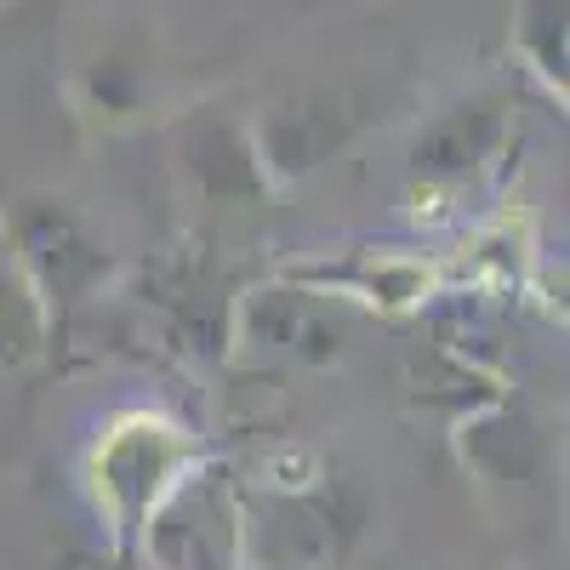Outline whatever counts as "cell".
Returning a JSON list of instances; mask_svg holds the SVG:
<instances>
[{"label": "cell", "instance_id": "cell-1", "mask_svg": "<svg viewBox=\"0 0 570 570\" xmlns=\"http://www.w3.org/2000/svg\"><path fill=\"white\" fill-rule=\"evenodd\" d=\"M188 468H195V445H188L183 428L137 411V416H120L91 451V491H98L109 525L120 537H137L142 519L160 508V497Z\"/></svg>", "mask_w": 570, "mask_h": 570}, {"label": "cell", "instance_id": "cell-2", "mask_svg": "<svg viewBox=\"0 0 570 570\" xmlns=\"http://www.w3.org/2000/svg\"><path fill=\"white\" fill-rule=\"evenodd\" d=\"M7 234H12V257H18V279L35 292V303L52 314L80 303L91 285L109 274V252L104 240L86 228V217L58 200V195H23L7 212Z\"/></svg>", "mask_w": 570, "mask_h": 570}, {"label": "cell", "instance_id": "cell-3", "mask_svg": "<svg viewBox=\"0 0 570 570\" xmlns=\"http://www.w3.org/2000/svg\"><path fill=\"white\" fill-rule=\"evenodd\" d=\"M240 497L223 480H195V468L142 519V553L160 570H234L240 564Z\"/></svg>", "mask_w": 570, "mask_h": 570}, {"label": "cell", "instance_id": "cell-4", "mask_svg": "<svg viewBox=\"0 0 570 570\" xmlns=\"http://www.w3.org/2000/svg\"><path fill=\"white\" fill-rule=\"evenodd\" d=\"M354 525H343L331 513V497H274L263 508H252V519H240V548H257V559L268 570L292 564V570H331L343 559Z\"/></svg>", "mask_w": 570, "mask_h": 570}, {"label": "cell", "instance_id": "cell-5", "mask_svg": "<svg viewBox=\"0 0 570 570\" xmlns=\"http://www.w3.org/2000/svg\"><path fill=\"white\" fill-rule=\"evenodd\" d=\"M354 115H343V104L331 98H303L292 109H274L252 126V149L268 183H297L308 171H320L331 155L348 142Z\"/></svg>", "mask_w": 570, "mask_h": 570}, {"label": "cell", "instance_id": "cell-6", "mask_svg": "<svg viewBox=\"0 0 570 570\" xmlns=\"http://www.w3.org/2000/svg\"><path fill=\"white\" fill-rule=\"evenodd\" d=\"M508 120V98L485 91V98H468L456 109H445L440 120H428L411 142V171L428 183H462L468 171H480L502 137Z\"/></svg>", "mask_w": 570, "mask_h": 570}, {"label": "cell", "instance_id": "cell-7", "mask_svg": "<svg viewBox=\"0 0 570 570\" xmlns=\"http://www.w3.org/2000/svg\"><path fill=\"white\" fill-rule=\"evenodd\" d=\"M183 166H188L200 195H212V200H257L268 188L257 149H252V131H240L234 120L188 126L183 131Z\"/></svg>", "mask_w": 570, "mask_h": 570}, {"label": "cell", "instance_id": "cell-8", "mask_svg": "<svg viewBox=\"0 0 570 570\" xmlns=\"http://www.w3.org/2000/svg\"><path fill=\"white\" fill-rule=\"evenodd\" d=\"M246 337L263 348H292L303 360H331L337 354V325H325L297 292H257L246 297Z\"/></svg>", "mask_w": 570, "mask_h": 570}, {"label": "cell", "instance_id": "cell-9", "mask_svg": "<svg viewBox=\"0 0 570 570\" xmlns=\"http://www.w3.org/2000/svg\"><path fill=\"white\" fill-rule=\"evenodd\" d=\"M462 456L485 473V480H531L537 468V434L525 416L513 411H491L462 434Z\"/></svg>", "mask_w": 570, "mask_h": 570}, {"label": "cell", "instance_id": "cell-10", "mask_svg": "<svg viewBox=\"0 0 570 570\" xmlns=\"http://www.w3.org/2000/svg\"><path fill=\"white\" fill-rule=\"evenodd\" d=\"M564 18H570V0H519V23H513L519 58L559 91H564V63H570Z\"/></svg>", "mask_w": 570, "mask_h": 570}, {"label": "cell", "instance_id": "cell-11", "mask_svg": "<svg viewBox=\"0 0 570 570\" xmlns=\"http://www.w3.org/2000/svg\"><path fill=\"white\" fill-rule=\"evenodd\" d=\"M46 343V308L18 279V268H0V371H23Z\"/></svg>", "mask_w": 570, "mask_h": 570}, {"label": "cell", "instance_id": "cell-12", "mask_svg": "<svg viewBox=\"0 0 570 570\" xmlns=\"http://www.w3.org/2000/svg\"><path fill=\"white\" fill-rule=\"evenodd\" d=\"M86 86H91V104H98L104 115H115V120L137 109V69L126 58H98L91 75H86Z\"/></svg>", "mask_w": 570, "mask_h": 570}]
</instances>
